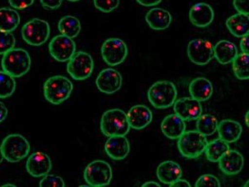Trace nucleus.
Here are the masks:
<instances>
[{
	"label": "nucleus",
	"instance_id": "423d86ee",
	"mask_svg": "<svg viewBox=\"0 0 249 187\" xmlns=\"http://www.w3.org/2000/svg\"><path fill=\"white\" fill-rule=\"evenodd\" d=\"M0 147L4 159L11 163L22 161L30 151L29 141L20 134H10L6 136Z\"/></svg>",
	"mask_w": 249,
	"mask_h": 187
},
{
	"label": "nucleus",
	"instance_id": "a211bd4d",
	"mask_svg": "<svg viewBox=\"0 0 249 187\" xmlns=\"http://www.w3.org/2000/svg\"><path fill=\"white\" fill-rule=\"evenodd\" d=\"M189 17L193 25L197 28H206L214 19V11L208 3H196L191 7Z\"/></svg>",
	"mask_w": 249,
	"mask_h": 187
},
{
	"label": "nucleus",
	"instance_id": "f3484780",
	"mask_svg": "<svg viewBox=\"0 0 249 187\" xmlns=\"http://www.w3.org/2000/svg\"><path fill=\"white\" fill-rule=\"evenodd\" d=\"M128 122L130 128L135 130H142L148 127L153 120V113L150 108L145 105L133 106L128 111Z\"/></svg>",
	"mask_w": 249,
	"mask_h": 187
},
{
	"label": "nucleus",
	"instance_id": "aec40b11",
	"mask_svg": "<svg viewBox=\"0 0 249 187\" xmlns=\"http://www.w3.org/2000/svg\"><path fill=\"white\" fill-rule=\"evenodd\" d=\"M162 133L170 140H177L186 131V122L177 114H170L162 121Z\"/></svg>",
	"mask_w": 249,
	"mask_h": 187
},
{
	"label": "nucleus",
	"instance_id": "ddd939ff",
	"mask_svg": "<svg viewBox=\"0 0 249 187\" xmlns=\"http://www.w3.org/2000/svg\"><path fill=\"white\" fill-rule=\"evenodd\" d=\"M96 85L102 94H116L122 88V74L114 68H106L96 77Z\"/></svg>",
	"mask_w": 249,
	"mask_h": 187
},
{
	"label": "nucleus",
	"instance_id": "6ab92c4d",
	"mask_svg": "<svg viewBox=\"0 0 249 187\" xmlns=\"http://www.w3.org/2000/svg\"><path fill=\"white\" fill-rule=\"evenodd\" d=\"M108 156L115 161H122L130 153V142L125 136H110L105 144Z\"/></svg>",
	"mask_w": 249,
	"mask_h": 187
},
{
	"label": "nucleus",
	"instance_id": "9b49d317",
	"mask_svg": "<svg viewBox=\"0 0 249 187\" xmlns=\"http://www.w3.org/2000/svg\"><path fill=\"white\" fill-rule=\"evenodd\" d=\"M187 54L189 59L196 65H207L214 58L213 45L209 40L196 38L188 44Z\"/></svg>",
	"mask_w": 249,
	"mask_h": 187
},
{
	"label": "nucleus",
	"instance_id": "dca6fc26",
	"mask_svg": "<svg viewBox=\"0 0 249 187\" xmlns=\"http://www.w3.org/2000/svg\"><path fill=\"white\" fill-rule=\"evenodd\" d=\"M221 171L226 176L238 175L244 166V156L237 150H229L218 161Z\"/></svg>",
	"mask_w": 249,
	"mask_h": 187
},
{
	"label": "nucleus",
	"instance_id": "5701e85b",
	"mask_svg": "<svg viewBox=\"0 0 249 187\" xmlns=\"http://www.w3.org/2000/svg\"><path fill=\"white\" fill-rule=\"evenodd\" d=\"M182 168L177 162L173 161H165L159 165L156 170L157 178L163 184H172L178 179L181 178Z\"/></svg>",
	"mask_w": 249,
	"mask_h": 187
},
{
	"label": "nucleus",
	"instance_id": "6e6552de",
	"mask_svg": "<svg viewBox=\"0 0 249 187\" xmlns=\"http://www.w3.org/2000/svg\"><path fill=\"white\" fill-rule=\"evenodd\" d=\"M113 171L108 162L96 160L87 166L84 170V179L90 187H106L111 182Z\"/></svg>",
	"mask_w": 249,
	"mask_h": 187
},
{
	"label": "nucleus",
	"instance_id": "f704fd0d",
	"mask_svg": "<svg viewBox=\"0 0 249 187\" xmlns=\"http://www.w3.org/2000/svg\"><path fill=\"white\" fill-rule=\"evenodd\" d=\"M39 186L41 187H64L66 185L62 177L48 174L41 180Z\"/></svg>",
	"mask_w": 249,
	"mask_h": 187
},
{
	"label": "nucleus",
	"instance_id": "393cba45",
	"mask_svg": "<svg viewBox=\"0 0 249 187\" xmlns=\"http://www.w3.org/2000/svg\"><path fill=\"white\" fill-rule=\"evenodd\" d=\"M214 57L220 64L226 65L233 61L238 54V48L228 40H220L213 46Z\"/></svg>",
	"mask_w": 249,
	"mask_h": 187
},
{
	"label": "nucleus",
	"instance_id": "4c0bfd02",
	"mask_svg": "<svg viewBox=\"0 0 249 187\" xmlns=\"http://www.w3.org/2000/svg\"><path fill=\"white\" fill-rule=\"evenodd\" d=\"M233 6L239 14L249 15V0H233Z\"/></svg>",
	"mask_w": 249,
	"mask_h": 187
},
{
	"label": "nucleus",
	"instance_id": "a18cd8bd",
	"mask_svg": "<svg viewBox=\"0 0 249 187\" xmlns=\"http://www.w3.org/2000/svg\"><path fill=\"white\" fill-rule=\"evenodd\" d=\"M245 123H246L247 127L249 128V112L248 111L246 112V115H245Z\"/></svg>",
	"mask_w": 249,
	"mask_h": 187
},
{
	"label": "nucleus",
	"instance_id": "cd10ccee",
	"mask_svg": "<svg viewBox=\"0 0 249 187\" xmlns=\"http://www.w3.org/2000/svg\"><path fill=\"white\" fill-rule=\"evenodd\" d=\"M57 27L61 34L71 38L77 37L82 29L80 20L71 15H67L62 18L58 22Z\"/></svg>",
	"mask_w": 249,
	"mask_h": 187
},
{
	"label": "nucleus",
	"instance_id": "412c9836",
	"mask_svg": "<svg viewBox=\"0 0 249 187\" xmlns=\"http://www.w3.org/2000/svg\"><path fill=\"white\" fill-rule=\"evenodd\" d=\"M172 19L170 12L161 8H153L145 15V21L149 27L156 31L168 29L172 23Z\"/></svg>",
	"mask_w": 249,
	"mask_h": 187
},
{
	"label": "nucleus",
	"instance_id": "bb28decb",
	"mask_svg": "<svg viewBox=\"0 0 249 187\" xmlns=\"http://www.w3.org/2000/svg\"><path fill=\"white\" fill-rule=\"evenodd\" d=\"M20 23V15L15 9H0V31L12 33Z\"/></svg>",
	"mask_w": 249,
	"mask_h": 187
},
{
	"label": "nucleus",
	"instance_id": "c756f323",
	"mask_svg": "<svg viewBox=\"0 0 249 187\" xmlns=\"http://www.w3.org/2000/svg\"><path fill=\"white\" fill-rule=\"evenodd\" d=\"M196 121L197 131L204 136H212L217 131L218 121L215 116L211 114H202Z\"/></svg>",
	"mask_w": 249,
	"mask_h": 187
},
{
	"label": "nucleus",
	"instance_id": "1a4fd4ad",
	"mask_svg": "<svg viewBox=\"0 0 249 187\" xmlns=\"http://www.w3.org/2000/svg\"><path fill=\"white\" fill-rule=\"evenodd\" d=\"M94 70V60L90 54L79 51L69 60L67 71L74 80L83 81L91 77Z\"/></svg>",
	"mask_w": 249,
	"mask_h": 187
},
{
	"label": "nucleus",
	"instance_id": "20e7f679",
	"mask_svg": "<svg viewBox=\"0 0 249 187\" xmlns=\"http://www.w3.org/2000/svg\"><path fill=\"white\" fill-rule=\"evenodd\" d=\"M73 84L68 77L57 75L49 77L43 85L46 100L53 105H60L71 96Z\"/></svg>",
	"mask_w": 249,
	"mask_h": 187
},
{
	"label": "nucleus",
	"instance_id": "9d476101",
	"mask_svg": "<svg viewBox=\"0 0 249 187\" xmlns=\"http://www.w3.org/2000/svg\"><path fill=\"white\" fill-rule=\"evenodd\" d=\"M101 53L104 62L110 67H115L122 64L126 59L127 45L121 38L110 37L102 44Z\"/></svg>",
	"mask_w": 249,
	"mask_h": 187
},
{
	"label": "nucleus",
	"instance_id": "7ed1b4c3",
	"mask_svg": "<svg viewBox=\"0 0 249 187\" xmlns=\"http://www.w3.org/2000/svg\"><path fill=\"white\" fill-rule=\"evenodd\" d=\"M2 68L12 77H21L29 73L31 68V57L23 48H13L3 54Z\"/></svg>",
	"mask_w": 249,
	"mask_h": 187
},
{
	"label": "nucleus",
	"instance_id": "58836bf2",
	"mask_svg": "<svg viewBox=\"0 0 249 187\" xmlns=\"http://www.w3.org/2000/svg\"><path fill=\"white\" fill-rule=\"evenodd\" d=\"M63 0H40L43 8L48 10H55L60 8Z\"/></svg>",
	"mask_w": 249,
	"mask_h": 187
},
{
	"label": "nucleus",
	"instance_id": "c9c22d12",
	"mask_svg": "<svg viewBox=\"0 0 249 187\" xmlns=\"http://www.w3.org/2000/svg\"><path fill=\"white\" fill-rule=\"evenodd\" d=\"M196 187H221V183L215 176L210 175V174H205L200 176L197 180L196 183Z\"/></svg>",
	"mask_w": 249,
	"mask_h": 187
},
{
	"label": "nucleus",
	"instance_id": "39448f33",
	"mask_svg": "<svg viewBox=\"0 0 249 187\" xmlns=\"http://www.w3.org/2000/svg\"><path fill=\"white\" fill-rule=\"evenodd\" d=\"M208 142L207 136L198 131H185L178 138L177 146L182 156L185 158L195 159L204 153Z\"/></svg>",
	"mask_w": 249,
	"mask_h": 187
},
{
	"label": "nucleus",
	"instance_id": "7c9ffc66",
	"mask_svg": "<svg viewBox=\"0 0 249 187\" xmlns=\"http://www.w3.org/2000/svg\"><path fill=\"white\" fill-rule=\"evenodd\" d=\"M232 70L236 77L239 80L249 78V54H238L232 61Z\"/></svg>",
	"mask_w": 249,
	"mask_h": 187
},
{
	"label": "nucleus",
	"instance_id": "2eb2a0df",
	"mask_svg": "<svg viewBox=\"0 0 249 187\" xmlns=\"http://www.w3.org/2000/svg\"><path fill=\"white\" fill-rule=\"evenodd\" d=\"M52 168L51 159L48 155L42 151L34 152L26 162L27 171L34 177H42L48 175L51 171Z\"/></svg>",
	"mask_w": 249,
	"mask_h": 187
},
{
	"label": "nucleus",
	"instance_id": "c03bdc74",
	"mask_svg": "<svg viewBox=\"0 0 249 187\" xmlns=\"http://www.w3.org/2000/svg\"><path fill=\"white\" fill-rule=\"evenodd\" d=\"M160 187L161 186L157 183L156 182H145L144 184L142 185V187Z\"/></svg>",
	"mask_w": 249,
	"mask_h": 187
},
{
	"label": "nucleus",
	"instance_id": "a19ab883",
	"mask_svg": "<svg viewBox=\"0 0 249 187\" xmlns=\"http://www.w3.org/2000/svg\"><path fill=\"white\" fill-rule=\"evenodd\" d=\"M136 2L144 7H153L161 3L162 0H136Z\"/></svg>",
	"mask_w": 249,
	"mask_h": 187
},
{
	"label": "nucleus",
	"instance_id": "e433bc0d",
	"mask_svg": "<svg viewBox=\"0 0 249 187\" xmlns=\"http://www.w3.org/2000/svg\"><path fill=\"white\" fill-rule=\"evenodd\" d=\"M9 3L14 9L23 10L33 5L34 0H9Z\"/></svg>",
	"mask_w": 249,
	"mask_h": 187
},
{
	"label": "nucleus",
	"instance_id": "c85d7f7f",
	"mask_svg": "<svg viewBox=\"0 0 249 187\" xmlns=\"http://www.w3.org/2000/svg\"><path fill=\"white\" fill-rule=\"evenodd\" d=\"M230 149L229 143L224 142V140L218 138L213 140L212 142H208L204 153L209 162H218L219 159Z\"/></svg>",
	"mask_w": 249,
	"mask_h": 187
},
{
	"label": "nucleus",
	"instance_id": "79ce46f5",
	"mask_svg": "<svg viewBox=\"0 0 249 187\" xmlns=\"http://www.w3.org/2000/svg\"><path fill=\"white\" fill-rule=\"evenodd\" d=\"M8 113H9L8 108L3 104V102H0V123L3 122L7 118Z\"/></svg>",
	"mask_w": 249,
	"mask_h": 187
},
{
	"label": "nucleus",
	"instance_id": "de8ad7c7",
	"mask_svg": "<svg viewBox=\"0 0 249 187\" xmlns=\"http://www.w3.org/2000/svg\"><path fill=\"white\" fill-rule=\"evenodd\" d=\"M16 187V186H15V185H14V184H5V185H3V186H2V187Z\"/></svg>",
	"mask_w": 249,
	"mask_h": 187
},
{
	"label": "nucleus",
	"instance_id": "ea45409f",
	"mask_svg": "<svg viewBox=\"0 0 249 187\" xmlns=\"http://www.w3.org/2000/svg\"><path fill=\"white\" fill-rule=\"evenodd\" d=\"M239 45H240V49L242 53L249 54V34L241 37L240 44Z\"/></svg>",
	"mask_w": 249,
	"mask_h": 187
},
{
	"label": "nucleus",
	"instance_id": "f8f14e48",
	"mask_svg": "<svg viewBox=\"0 0 249 187\" xmlns=\"http://www.w3.org/2000/svg\"><path fill=\"white\" fill-rule=\"evenodd\" d=\"M76 43L73 38L65 35H57L51 40L48 45L49 53L54 59L60 62H65L71 59L76 54Z\"/></svg>",
	"mask_w": 249,
	"mask_h": 187
},
{
	"label": "nucleus",
	"instance_id": "49530a36",
	"mask_svg": "<svg viewBox=\"0 0 249 187\" xmlns=\"http://www.w3.org/2000/svg\"><path fill=\"white\" fill-rule=\"evenodd\" d=\"M3 159H4V157H3V152H2L1 147H0V164L3 162Z\"/></svg>",
	"mask_w": 249,
	"mask_h": 187
},
{
	"label": "nucleus",
	"instance_id": "09e8293b",
	"mask_svg": "<svg viewBox=\"0 0 249 187\" xmlns=\"http://www.w3.org/2000/svg\"><path fill=\"white\" fill-rule=\"evenodd\" d=\"M69 2H77V1H80V0H68Z\"/></svg>",
	"mask_w": 249,
	"mask_h": 187
},
{
	"label": "nucleus",
	"instance_id": "0eeeda50",
	"mask_svg": "<svg viewBox=\"0 0 249 187\" xmlns=\"http://www.w3.org/2000/svg\"><path fill=\"white\" fill-rule=\"evenodd\" d=\"M50 25L45 20L33 19L23 26L22 37L26 43L34 47H39L50 37Z\"/></svg>",
	"mask_w": 249,
	"mask_h": 187
},
{
	"label": "nucleus",
	"instance_id": "72a5a7b5",
	"mask_svg": "<svg viewBox=\"0 0 249 187\" xmlns=\"http://www.w3.org/2000/svg\"><path fill=\"white\" fill-rule=\"evenodd\" d=\"M96 9L103 13H110L118 8L120 0H93Z\"/></svg>",
	"mask_w": 249,
	"mask_h": 187
},
{
	"label": "nucleus",
	"instance_id": "f03ea898",
	"mask_svg": "<svg viewBox=\"0 0 249 187\" xmlns=\"http://www.w3.org/2000/svg\"><path fill=\"white\" fill-rule=\"evenodd\" d=\"M150 104L156 109H166L174 105L178 91L176 85L170 81L161 80L154 83L147 93Z\"/></svg>",
	"mask_w": 249,
	"mask_h": 187
},
{
	"label": "nucleus",
	"instance_id": "a878e982",
	"mask_svg": "<svg viewBox=\"0 0 249 187\" xmlns=\"http://www.w3.org/2000/svg\"><path fill=\"white\" fill-rule=\"evenodd\" d=\"M249 15L236 14L226 20L229 31L236 37H242L249 34Z\"/></svg>",
	"mask_w": 249,
	"mask_h": 187
},
{
	"label": "nucleus",
	"instance_id": "2f4dec72",
	"mask_svg": "<svg viewBox=\"0 0 249 187\" xmlns=\"http://www.w3.org/2000/svg\"><path fill=\"white\" fill-rule=\"evenodd\" d=\"M16 81L11 75L4 71H0V98H8L15 94Z\"/></svg>",
	"mask_w": 249,
	"mask_h": 187
},
{
	"label": "nucleus",
	"instance_id": "8fccbe9b",
	"mask_svg": "<svg viewBox=\"0 0 249 187\" xmlns=\"http://www.w3.org/2000/svg\"><path fill=\"white\" fill-rule=\"evenodd\" d=\"M249 181H248V182H247L246 184L244 185V187H249Z\"/></svg>",
	"mask_w": 249,
	"mask_h": 187
},
{
	"label": "nucleus",
	"instance_id": "f257e3e1",
	"mask_svg": "<svg viewBox=\"0 0 249 187\" xmlns=\"http://www.w3.org/2000/svg\"><path fill=\"white\" fill-rule=\"evenodd\" d=\"M100 128L103 135L107 137L126 136L130 130L126 113L119 108L105 112L102 115Z\"/></svg>",
	"mask_w": 249,
	"mask_h": 187
},
{
	"label": "nucleus",
	"instance_id": "b1692460",
	"mask_svg": "<svg viewBox=\"0 0 249 187\" xmlns=\"http://www.w3.org/2000/svg\"><path fill=\"white\" fill-rule=\"evenodd\" d=\"M190 96L199 102H205L210 99L213 94L212 82L206 77H197L190 82L189 86Z\"/></svg>",
	"mask_w": 249,
	"mask_h": 187
},
{
	"label": "nucleus",
	"instance_id": "4be33fe9",
	"mask_svg": "<svg viewBox=\"0 0 249 187\" xmlns=\"http://www.w3.org/2000/svg\"><path fill=\"white\" fill-rule=\"evenodd\" d=\"M217 131L219 138L230 144L239 140L243 133V127L234 120L224 119L218 123Z\"/></svg>",
	"mask_w": 249,
	"mask_h": 187
},
{
	"label": "nucleus",
	"instance_id": "4468645a",
	"mask_svg": "<svg viewBox=\"0 0 249 187\" xmlns=\"http://www.w3.org/2000/svg\"><path fill=\"white\" fill-rule=\"evenodd\" d=\"M175 113L186 121L198 119L203 113L201 102L193 97H181L174 103Z\"/></svg>",
	"mask_w": 249,
	"mask_h": 187
},
{
	"label": "nucleus",
	"instance_id": "473e14b6",
	"mask_svg": "<svg viewBox=\"0 0 249 187\" xmlns=\"http://www.w3.org/2000/svg\"><path fill=\"white\" fill-rule=\"evenodd\" d=\"M16 40L15 35L10 32L0 31V54H6L15 48Z\"/></svg>",
	"mask_w": 249,
	"mask_h": 187
},
{
	"label": "nucleus",
	"instance_id": "37998d69",
	"mask_svg": "<svg viewBox=\"0 0 249 187\" xmlns=\"http://www.w3.org/2000/svg\"><path fill=\"white\" fill-rule=\"evenodd\" d=\"M171 187H190L191 184L190 182H187L186 180H182L181 178L178 179L175 182H173L172 184L170 185Z\"/></svg>",
	"mask_w": 249,
	"mask_h": 187
}]
</instances>
